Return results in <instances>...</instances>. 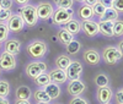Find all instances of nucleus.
<instances>
[{"mask_svg": "<svg viewBox=\"0 0 123 104\" xmlns=\"http://www.w3.org/2000/svg\"><path fill=\"white\" fill-rule=\"evenodd\" d=\"M26 51L30 58L41 60L43 59L48 51V45L46 42L41 40V39H33L32 42H30L26 47Z\"/></svg>", "mask_w": 123, "mask_h": 104, "instance_id": "1", "label": "nucleus"}, {"mask_svg": "<svg viewBox=\"0 0 123 104\" xmlns=\"http://www.w3.org/2000/svg\"><path fill=\"white\" fill-rule=\"evenodd\" d=\"M20 15L24 18L26 26H28L31 28L37 26L38 16H37V11H36V6L28 5V4L21 6V9H20Z\"/></svg>", "mask_w": 123, "mask_h": 104, "instance_id": "2", "label": "nucleus"}, {"mask_svg": "<svg viewBox=\"0 0 123 104\" xmlns=\"http://www.w3.org/2000/svg\"><path fill=\"white\" fill-rule=\"evenodd\" d=\"M102 59L106 64L108 65H116L118 61H121L122 59V51L118 50V48L113 47V45H107L102 49Z\"/></svg>", "mask_w": 123, "mask_h": 104, "instance_id": "3", "label": "nucleus"}, {"mask_svg": "<svg viewBox=\"0 0 123 104\" xmlns=\"http://www.w3.org/2000/svg\"><path fill=\"white\" fill-rule=\"evenodd\" d=\"M47 64L44 61H41V60H35V61H31L26 65L25 67V74L27 75V77L30 78H35L38 75H41L42 72H47Z\"/></svg>", "mask_w": 123, "mask_h": 104, "instance_id": "4", "label": "nucleus"}, {"mask_svg": "<svg viewBox=\"0 0 123 104\" xmlns=\"http://www.w3.org/2000/svg\"><path fill=\"white\" fill-rule=\"evenodd\" d=\"M74 15V10L73 7L69 9H57L53 11L52 18H53V23L58 25V26H64L68 21H70L73 18Z\"/></svg>", "mask_w": 123, "mask_h": 104, "instance_id": "5", "label": "nucleus"}, {"mask_svg": "<svg viewBox=\"0 0 123 104\" xmlns=\"http://www.w3.org/2000/svg\"><path fill=\"white\" fill-rule=\"evenodd\" d=\"M83 71H84L83 64L79 60H71L69 66L65 69V74L68 80H78L83 75Z\"/></svg>", "mask_w": 123, "mask_h": 104, "instance_id": "6", "label": "nucleus"}, {"mask_svg": "<svg viewBox=\"0 0 123 104\" xmlns=\"http://www.w3.org/2000/svg\"><path fill=\"white\" fill-rule=\"evenodd\" d=\"M17 65V60L15 55L3 51L0 54V70L1 71H11L16 67Z\"/></svg>", "mask_w": 123, "mask_h": 104, "instance_id": "7", "label": "nucleus"}, {"mask_svg": "<svg viewBox=\"0 0 123 104\" xmlns=\"http://www.w3.org/2000/svg\"><path fill=\"white\" fill-rule=\"evenodd\" d=\"M6 25L9 27V31L10 32H14V33H18L25 28V21L24 18L21 17V15L18 14H12L10 16V18L6 21Z\"/></svg>", "mask_w": 123, "mask_h": 104, "instance_id": "8", "label": "nucleus"}, {"mask_svg": "<svg viewBox=\"0 0 123 104\" xmlns=\"http://www.w3.org/2000/svg\"><path fill=\"white\" fill-rule=\"evenodd\" d=\"M36 11H37L38 20L46 21V20H49L50 17H52L53 11H54V7H53V5L50 3L43 1V3H39L36 6Z\"/></svg>", "mask_w": 123, "mask_h": 104, "instance_id": "9", "label": "nucleus"}, {"mask_svg": "<svg viewBox=\"0 0 123 104\" xmlns=\"http://www.w3.org/2000/svg\"><path fill=\"white\" fill-rule=\"evenodd\" d=\"M67 91L70 96H81L83 93L86 91V85H85V82L84 81H81L80 78L78 80H70L69 82V85L67 87Z\"/></svg>", "mask_w": 123, "mask_h": 104, "instance_id": "10", "label": "nucleus"}, {"mask_svg": "<svg viewBox=\"0 0 123 104\" xmlns=\"http://www.w3.org/2000/svg\"><path fill=\"white\" fill-rule=\"evenodd\" d=\"M83 59L84 61L86 62L87 65L90 66H96L100 64V61H101V54L98 53V51L96 49H86L84 51V54H83Z\"/></svg>", "mask_w": 123, "mask_h": 104, "instance_id": "11", "label": "nucleus"}, {"mask_svg": "<svg viewBox=\"0 0 123 104\" xmlns=\"http://www.w3.org/2000/svg\"><path fill=\"white\" fill-rule=\"evenodd\" d=\"M81 29L87 37H95L98 34V22L94 21L92 18L85 20L81 22Z\"/></svg>", "mask_w": 123, "mask_h": 104, "instance_id": "12", "label": "nucleus"}, {"mask_svg": "<svg viewBox=\"0 0 123 104\" xmlns=\"http://www.w3.org/2000/svg\"><path fill=\"white\" fill-rule=\"evenodd\" d=\"M96 98L100 104L110 103L112 100V98H113V91H112V88L110 86L100 87V88H97V92H96Z\"/></svg>", "mask_w": 123, "mask_h": 104, "instance_id": "13", "label": "nucleus"}, {"mask_svg": "<svg viewBox=\"0 0 123 104\" xmlns=\"http://www.w3.org/2000/svg\"><path fill=\"white\" fill-rule=\"evenodd\" d=\"M48 75H49L50 82H54V83H57V85H62V83H65L68 81L65 71L62 70V69H58V67L50 70Z\"/></svg>", "mask_w": 123, "mask_h": 104, "instance_id": "14", "label": "nucleus"}, {"mask_svg": "<svg viewBox=\"0 0 123 104\" xmlns=\"http://www.w3.org/2000/svg\"><path fill=\"white\" fill-rule=\"evenodd\" d=\"M4 51L16 55L21 51V42L18 39H6L4 44Z\"/></svg>", "mask_w": 123, "mask_h": 104, "instance_id": "15", "label": "nucleus"}, {"mask_svg": "<svg viewBox=\"0 0 123 104\" xmlns=\"http://www.w3.org/2000/svg\"><path fill=\"white\" fill-rule=\"evenodd\" d=\"M43 91L47 93V94L49 96V98L52 99V100H55L60 97V93H62V89L59 87V85H57V83L54 82H49L48 85L43 86L42 87Z\"/></svg>", "mask_w": 123, "mask_h": 104, "instance_id": "16", "label": "nucleus"}, {"mask_svg": "<svg viewBox=\"0 0 123 104\" xmlns=\"http://www.w3.org/2000/svg\"><path fill=\"white\" fill-rule=\"evenodd\" d=\"M15 97H16V99L30 100L31 97H32V89H31L28 86L21 85V86L16 87V89H15Z\"/></svg>", "mask_w": 123, "mask_h": 104, "instance_id": "17", "label": "nucleus"}, {"mask_svg": "<svg viewBox=\"0 0 123 104\" xmlns=\"http://www.w3.org/2000/svg\"><path fill=\"white\" fill-rule=\"evenodd\" d=\"M112 27H113V21H102V20H100V22H98V32L102 36H105V37H113Z\"/></svg>", "mask_w": 123, "mask_h": 104, "instance_id": "18", "label": "nucleus"}, {"mask_svg": "<svg viewBox=\"0 0 123 104\" xmlns=\"http://www.w3.org/2000/svg\"><path fill=\"white\" fill-rule=\"evenodd\" d=\"M78 16L83 20V21L92 18V17H94L92 6H89V5H86V4L83 3V5H81V6L79 7V10H78Z\"/></svg>", "mask_w": 123, "mask_h": 104, "instance_id": "19", "label": "nucleus"}, {"mask_svg": "<svg viewBox=\"0 0 123 104\" xmlns=\"http://www.w3.org/2000/svg\"><path fill=\"white\" fill-rule=\"evenodd\" d=\"M57 37H58L59 43H60V44H63V45H67L69 42H71V40L74 39V36L71 34L69 31H67L64 27H63V28H60V29L58 31Z\"/></svg>", "mask_w": 123, "mask_h": 104, "instance_id": "20", "label": "nucleus"}, {"mask_svg": "<svg viewBox=\"0 0 123 104\" xmlns=\"http://www.w3.org/2000/svg\"><path fill=\"white\" fill-rule=\"evenodd\" d=\"M32 97H33V99H35V102H36V103H38V102L50 103V102H52V99H50V98H49V96H48L47 93L43 91V88H42V87H38V88L32 93Z\"/></svg>", "mask_w": 123, "mask_h": 104, "instance_id": "21", "label": "nucleus"}, {"mask_svg": "<svg viewBox=\"0 0 123 104\" xmlns=\"http://www.w3.org/2000/svg\"><path fill=\"white\" fill-rule=\"evenodd\" d=\"M64 28L67 31H69L73 36H75V34H78L81 31V22H79L78 20L71 18L70 21H68V22L64 25Z\"/></svg>", "mask_w": 123, "mask_h": 104, "instance_id": "22", "label": "nucleus"}, {"mask_svg": "<svg viewBox=\"0 0 123 104\" xmlns=\"http://www.w3.org/2000/svg\"><path fill=\"white\" fill-rule=\"evenodd\" d=\"M94 83L96 85L97 88L110 86V77L105 74V72H100V74H96V75H95V77H94Z\"/></svg>", "mask_w": 123, "mask_h": 104, "instance_id": "23", "label": "nucleus"}, {"mask_svg": "<svg viewBox=\"0 0 123 104\" xmlns=\"http://www.w3.org/2000/svg\"><path fill=\"white\" fill-rule=\"evenodd\" d=\"M70 62H71V59H70L68 55H65V54H59V55L55 58L54 64H55V66H57L58 69H62V70L65 71V69L69 66Z\"/></svg>", "mask_w": 123, "mask_h": 104, "instance_id": "24", "label": "nucleus"}, {"mask_svg": "<svg viewBox=\"0 0 123 104\" xmlns=\"http://www.w3.org/2000/svg\"><path fill=\"white\" fill-rule=\"evenodd\" d=\"M80 49H81V43L76 39H73L65 45V51L69 55H76L80 51Z\"/></svg>", "mask_w": 123, "mask_h": 104, "instance_id": "25", "label": "nucleus"}, {"mask_svg": "<svg viewBox=\"0 0 123 104\" xmlns=\"http://www.w3.org/2000/svg\"><path fill=\"white\" fill-rule=\"evenodd\" d=\"M117 18H118V12L113 7H106L104 15L101 16L100 20H102V21H116Z\"/></svg>", "mask_w": 123, "mask_h": 104, "instance_id": "26", "label": "nucleus"}, {"mask_svg": "<svg viewBox=\"0 0 123 104\" xmlns=\"http://www.w3.org/2000/svg\"><path fill=\"white\" fill-rule=\"evenodd\" d=\"M33 81H35V85H36L37 87H43V86L48 85V83L50 82L48 72H42L41 75H38L37 77H35Z\"/></svg>", "mask_w": 123, "mask_h": 104, "instance_id": "27", "label": "nucleus"}, {"mask_svg": "<svg viewBox=\"0 0 123 104\" xmlns=\"http://www.w3.org/2000/svg\"><path fill=\"white\" fill-rule=\"evenodd\" d=\"M11 91V86L6 80H0V97L3 98H7V96L10 94Z\"/></svg>", "mask_w": 123, "mask_h": 104, "instance_id": "28", "label": "nucleus"}, {"mask_svg": "<svg viewBox=\"0 0 123 104\" xmlns=\"http://www.w3.org/2000/svg\"><path fill=\"white\" fill-rule=\"evenodd\" d=\"M112 31H113V37H121L123 34V21L119 20V18L113 21V27H112Z\"/></svg>", "mask_w": 123, "mask_h": 104, "instance_id": "29", "label": "nucleus"}, {"mask_svg": "<svg viewBox=\"0 0 123 104\" xmlns=\"http://www.w3.org/2000/svg\"><path fill=\"white\" fill-rule=\"evenodd\" d=\"M10 31L6 22H0V43H4L6 39H9Z\"/></svg>", "mask_w": 123, "mask_h": 104, "instance_id": "30", "label": "nucleus"}, {"mask_svg": "<svg viewBox=\"0 0 123 104\" xmlns=\"http://www.w3.org/2000/svg\"><path fill=\"white\" fill-rule=\"evenodd\" d=\"M53 4L57 6V9H69L73 7L74 0H53Z\"/></svg>", "mask_w": 123, "mask_h": 104, "instance_id": "31", "label": "nucleus"}, {"mask_svg": "<svg viewBox=\"0 0 123 104\" xmlns=\"http://www.w3.org/2000/svg\"><path fill=\"white\" fill-rule=\"evenodd\" d=\"M105 10H106V7L104 6V5H101L98 1L92 6V11H94V15H96V16H98V18H101V16L104 15V12H105Z\"/></svg>", "mask_w": 123, "mask_h": 104, "instance_id": "32", "label": "nucleus"}, {"mask_svg": "<svg viewBox=\"0 0 123 104\" xmlns=\"http://www.w3.org/2000/svg\"><path fill=\"white\" fill-rule=\"evenodd\" d=\"M12 15L11 10H6V9H0V22H6L10 18V16Z\"/></svg>", "mask_w": 123, "mask_h": 104, "instance_id": "33", "label": "nucleus"}, {"mask_svg": "<svg viewBox=\"0 0 123 104\" xmlns=\"http://www.w3.org/2000/svg\"><path fill=\"white\" fill-rule=\"evenodd\" d=\"M69 104H89V102L81 96H75V97H73L70 99Z\"/></svg>", "mask_w": 123, "mask_h": 104, "instance_id": "34", "label": "nucleus"}, {"mask_svg": "<svg viewBox=\"0 0 123 104\" xmlns=\"http://www.w3.org/2000/svg\"><path fill=\"white\" fill-rule=\"evenodd\" d=\"M112 7H113L118 14H122L123 12V0H113Z\"/></svg>", "mask_w": 123, "mask_h": 104, "instance_id": "35", "label": "nucleus"}, {"mask_svg": "<svg viewBox=\"0 0 123 104\" xmlns=\"http://www.w3.org/2000/svg\"><path fill=\"white\" fill-rule=\"evenodd\" d=\"M14 5V0H0V9L11 10Z\"/></svg>", "mask_w": 123, "mask_h": 104, "instance_id": "36", "label": "nucleus"}, {"mask_svg": "<svg viewBox=\"0 0 123 104\" xmlns=\"http://www.w3.org/2000/svg\"><path fill=\"white\" fill-rule=\"evenodd\" d=\"M115 98H116L117 104H123V88H122V87H119V88L116 91Z\"/></svg>", "mask_w": 123, "mask_h": 104, "instance_id": "37", "label": "nucleus"}, {"mask_svg": "<svg viewBox=\"0 0 123 104\" xmlns=\"http://www.w3.org/2000/svg\"><path fill=\"white\" fill-rule=\"evenodd\" d=\"M98 3L101 5H104L105 7H112V3H113V0H98Z\"/></svg>", "mask_w": 123, "mask_h": 104, "instance_id": "38", "label": "nucleus"}, {"mask_svg": "<svg viewBox=\"0 0 123 104\" xmlns=\"http://www.w3.org/2000/svg\"><path fill=\"white\" fill-rule=\"evenodd\" d=\"M14 1L18 5V6H24V5H26V4H28V1L30 0H14Z\"/></svg>", "mask_w": 123, "mask_h": 104, "instance_id": "39", "label": "nucleus"}, {"mask_svg": "<svg viewBox=\"0 0 123 104\" xmlns=\"http://www.w3.org/2000/svg\"><path fill=\"white\" fill-rule=\"evenodd\" d=\"M98 1V0H84V4H86V5H89V6H94L96 3Z\"/></svg>", "mask_w": 123, "mask_h": 104, "instance_id": "40", "label": "nucleus"}, {"mask_svg": "<svg viewBox=\"0 0 123 104\" xmlns=\"http://www.w3.org/2000/svg\"><path fill=\"white\" fill-rule=\"evenodd\" d=\"M14 104H31L30 100H25V99H15Z\"/></svg>", "mask_w": 123, "mask_h": 104, "instance_id": "41", "label": "nucleus"}, {"mask_svg": "<svg viewBox=\"0 0 123 104\" xmlns=\"http://www.w3.org/2000/svg\"><path fill=\"white\" fill-rule=\"evenodd\" d=\"M0 104H10V102L7 100V98H3V97H0Z\"/></svg>", "mask_w": 123, "mask_h": 104, "instance_id": "42", "label": "nucleus"}, {"mask_svg": "<svg viewBox=\"0 0 123 104\" xmlns=\"http://www.w3.org/2000/svg\"><path fill=\"white\" fill-rule=\"evenodd\" d=\"M122 45H123V42L121 40V42H119V44H118V50H119V51H122Z\"/></svg>", "mask_w": 123, "mask_h": 104, "instance_id": "43", "label": "nucleus"}, {"mask_svg": "<svg viewBox=\"0 0 123 104\" xmlns=\"http://www.w3.org/2000/svg\"><path fill=\"white\" fill-rule=\"evenodd\" d=\"M36 104H49V103H43V102H38V103H36Z\"/></svg>", "mask_w": 123, "mask_h": 104, "instance_id": "44", "label": "nucleus"}, {"mask_svg": "<svg viewBox=\"0 0 123 104\" xmlns=\"http://www.w3.org/2000/svg\"><path fill=\"white\" fill-rule=\"evenodd\" d=\"M76 1H78V3H83V1H84V0H76Z\"/></svg>", "mask_w": 123, "mask_h": 104, "instance_id": "45", "label": "nucleus"}, {"mask_svg": "<svg viewBox=\"0 0 123 104\" xmlns=\"http://www.w3.org/2000/svg\"><path fill=\"white\" fill-rule=\"evenodd\" d=\"M0 50H1V43H0Z\"/></svg>", "mask_w": 123, "mask_h": 104, "instance_id": "46", "label": "nucleus"}, {"mask_svg": "<svg viewBox=\"0 0 123 104\" xmlns=\"http://www.w3.org/2000/svg\"><path fill=\"white\" fill-rule=\"evenodd\" d=\"M0 76H1V70H0Z\"/></svg>", "mask_w": 123, "mask_h": 104, "instance_id": "47", "label": "nucleus"}, {"mask_svg": "<svg viewBox=\"0 0 123 104\" xmlns=\"http://www.w3.org/2000/svg\"><path fill=\"white\" fill-rule=\"evenodd\" d=\"M106 104H110V103H106Z\"/></svg>", "mask_w": 123, "mask_h": 104, "instance_id": "48", "label": "nucleus"}, {"mask_svg": "<svg viewBox=\"0 0 123 104\" xmlns=\"http://www.w3.org/2000/svg\"><path fill=\"white\" fill-rule=\"evenodd\" d=\"M55 104H59V103H55Z\"/></svg>", "mask_w": 123, "mask_h": 104, "instance_id": "49", "label": "nucleus"}]
</instances>
